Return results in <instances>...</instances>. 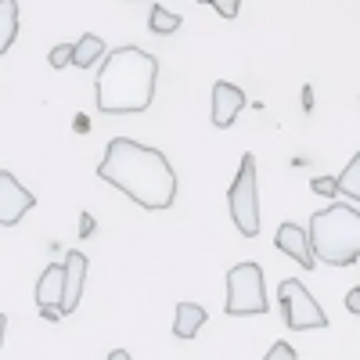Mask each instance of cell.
Wrapping results in <instances>:
<instances>
[{
  "mask_svg": "<svg viewBox=\"0 0 360 360\" xmlns=\"http://www.w3.org/2000/svg\"><path fill=\"white\" fill-rule=\"evenodd\" d=\"M303 112H314V86H303Z\"/></svg>",
  "mask_w": 360,
  "mask_h": 360,
  "instance_id": "obj_23",
  "label": "cell"
},
{
  "mask_svg": "<svg viewBox=\"0 0 360 360\" xmlns=\"http://www.w3.org/2000/svg\"><path fill=\"white\" fill-rule=\"evenodd\" d=\"M242 108H245V94H242V90H238L234 83H227V79H217L213 83V127L227 130Z\"/></svg>",
  "mask_w": 360,
  "mask_h": 360,
  "instance_id": "obj_9",
  "label": "cell"
},
{
  "mask_svg": "<svg viewBox=\"0 0 360 360\" xmlns=\"http://www.w3.org/2000/svg\"><path fill=\"white\" fill-rule=\"evenodd\" d=\"M317 195H339V176H314L310 184Z\"/></svg>",
  "mask_w": 360,
  "mask_h": 360,
  "instance_id": "obj_19",
  "label": "cell"
},
{
  "mask_svg": "<svg viewBox=\"0 0 360 360\" xmlns=\"http://www.w3.org/2000/svg\"><path fill=\"white\" fill-rule=\"evenodd\" d=\"M15 37H18V0H0V54H8Z\"/></svg>",
  "mask_w": 360,
  "mask_h": 360,
  "instance_id": "obj_14",
  "label": "cell"
},
{
  "mask_svg": "<svg viewBox=\"0 0 360 360\" xmlns=\"http://www.w3.org/2000/svg\"><path fill=\"white\" fill-rule=\"evenodd\" d=\"M278 307L285 314V324L292 332H314V328H328V314L321 303L307 292L303 281H281L278 285Z\"/></svg>",
  "mask_w": 360,
  "mask_h": 360,
  "instance_id": "obj_6",
  "label": "cell"
},
{
  "mask_svg": "<svg viewBox=\"0 0 360 360\" xmlns=\"http://www.w3.org/2000/svg\"><path fill=\"white\" fill-rule=\"evenodd\" d=\"M266 360H295V349L288 342H274L266 349Z\"/></svg>",
  "mask_w": 360,
  "mask_h": 360,
  "instance_id": "obj_20",
  "label": "cell"
},
{
  "mask_svg": "<svg viewBox=\"0 0 360 360\" xmlns=\"http://www.w3.org/2000/svg\"><path fill=\"white\" fill-rule=\"evenodd\" d=\"M310 249L317 263L349 266L360 259V213L346 202H335L310 217Z\"/></svg>",
  "mask_w": 360,
  "mask_h": 360,
  "instance_id": "obj_3",
  "label": "cell"
},
{
  "mask_svg": "<svg viewBox=\"0 0 360 360\" xmlns=\"http://www.w3.org/2000/svg\"><path fill=\"white\" fill-rule=\"evenodd\" d=\"M72 47H76V44H58V47H51L47 62H51L54 69H65V65H72Z\"/></svg>",
  "mask_w": 360,
  "mask_h": 360,
  "instance_id": "obj_17",
  "label": "cell"
},
{
  "mask_svg": "<svg viewBox=\"0 0 360 360\" xmlns=\"http://www.w3.org/2000/svg\"><path fill=\"white\" fill-rule=\"evenodd\" d=\"M155 76H159V58L148 54L134 44L108 51L98 69L94 83V101L105 115H134L152 108L155 98Z\"/></svg>",
  "mask_w": 360,
  "mask_h": 360,
  "instance_id": "obj_2",
  "label": "cell"
},
{
  "mask_svg": "<svg viewBox=\"0 0 360 360\" xmlns=\"http://www.w3.org/2000/svg\"><path fill=\"white\" fill-rule=\"evenodd\" d=\"M205 310L198 307V303H176V317H173V335L180 339V342H188V339H195L198 335V328L205 324Z\"/></svg>",
  "mask_w": 360,
  "mask_h": 360,
  "instance_id": "obj_12",
  "label": "cell"
},
{
  "mask_svg": "<svg viewBox=\"0 0 360 360\" xmlns=\"http://www.w3.org/2000/svg\"><path fill=\"white\" fill-rule=\"evenodd\" d=\"M33 205H37V195L25 191V188L18 184L15 173L0 169V224H4V227H15Z\"/></svg>",
  "mask_w": 360,
  "mask_h": 360,
  "instance_id": "obj_7",
  "label": "cell"
},
{
  "mask_svg": "<svg viewBox=\"0 0 360 360\" xmlns=\"http://www.w3.org/2000/svg\"><path fill=\"white\" fill-rule=\"evenodd\" d=\"M195 4H213L220 18H238V8H242V0H195Z\"/></svg>",
  "mask_w": 360,
  "mask_h": 360,
  "instance_id": "obj_18",
  "label": "cell"
},
{
  "mask_svg": "<svg viewBox=\"0 0 360 360\" xmlns=\"http://www.w3.org/2000/svg\"><path fill=\"white\" fill-rule=\"evenodd\" d=\"M346 310H349V314H360V285L346 292Z\"/></svg>",
  "mask_w": 360,
  "mask_h": 360,
  "instance_id": "obj_21",
  "label": "cell"
},
{
  "mask_svg": "<svg viewBox=\"0 0 360 360\" xmlns=\"http://www.w3.org/2000/svg\"><path fill=\"white\" fill-rule=\"evenodd\" d=\"M227 205H231V220L238 227V234L256 238L259 234V191H256V155L245 152L238 176L227 191Z\"/></svg>",
  "mask_w": 360,
  "mask_h": 360,
  "instance_id": "obj_4",
  "label": "cell"
},
{
  "mask_svg": "<svg viewBox=\"0 0 360 360\" xmlns=\"http://www.w3.org/2000/svg\"><path fill=\"white\" fill-rule=\"evenodd\" d=\"M40 317L44 321H62V310H58V307H40Z\"/></svg>",
  "mask_w": 360,
  "mask_h": 360,
  "instance_id": "obj_22",
  "label": "cell"
},
{
  "mask_svg": "<svg viewBox=\"0 0 360 360\" xmlns=\"http://www.w3.org/2000/svg\"><path fill=\"white\" fill-rule=\"evenodd\" d=\"M180 15H173L169 8H162V4H152V15H148V29L152 33H159V37H169V33H176L180 29Z\"/></svg>",
  "mask_w": 360,
  "mask_h": 360,
  "instance_id": "obj_15",
  "label": "cell"
},
{
  "mask_svg": "<svg viewBox=\"0 0 360 360\" xmlns=\"http://www.w3.org/2000/svg\"><path fill=\"white\" fill-rule=\"evenodd\" d=\"M98 176L144 209H169L176 198V173H173L169 159L159 148L137 144L130 137L108 141Z\"/></svg>",
  "mask_w": 360,
  "mask_h": 360,
  "instance_id": "obj_1",
  "label": "cell"
},
{
  "mask_svg": "<svg viewBox=\"0 0 360 360\" xmlns=\"http://www.w3.org/2000/svg\"><path fill=\"white\" fill-rule=\"evenodd\" d=\"M90 231H94V217H90V213H83V224H79V234H90Z\"/></svg>",
  "mask_w": 360,
  "mask_h": 360,
  "instance_id": "obj_24",
  "label": "cell"
},
{
  "mask_svg": "<svg viewBox=\"0 0 360 360\" xmlns=\"http://www.w3.org/2000/svg\"><path fill=\"white\" fill-rule=\"evenodd\" d=\"M4 339H8V314H0V346H4Z\"/></svg>",
  "mask_w": 360,
  "mask_h": 360,
  "instance_id": "obj_25",
  "label": "cell"
},
{
  "mask_svg": "<svg viewBox=\"0 0 360 360\" xmlns=\"http://www.w3.org/2000/svg\"><path fill=\"white\" fill-rule=\"evenodd\" d=\"M105 40L101 37H94V33H83L79 37V44L72 47V65L76 69H94L98 62H101V58H105Z\"/></svg>",
  "mask_w": 360,
  "mask_h": 360,
  "instance_id": "obj_13",
  "label": "cell"
},
{
  "mask_svg": "<svg viewBox=\"0 0 360 360\" xmlns=\"http://www.w3.org/2000/svg\"><path fill=\"white\" fill-rule=\"evenodd\" d=\"M274 245H278V252L292 256L303 270H314V266H317L314 249H310V234H307L303 227H299V224H281V227H278V234H274Z\"/></svg>",
  "mask_w": 360,
  "mask_h": 360,
  "instance_id": "obj_8",
  "label": "cell"
},
{
  "mask_svg": "<svg viewBox=\"0 0 360 360\" xmlns=\"http://www.w3.org/2000/svg\"><path fill=\"white\" fill-rule=\"evenodd\" d=\"M62 292H65V263L44 266V274L37 281V307H58Z\"/></svg>",
  "mask_w": 360,
  "mask_h": 360,
  "instance_id": "obj_11",
  "label": "cell"
},
{
  "mask_svg": "<svg viewBox=\"0 0 360 360\" xmlns=\"http://www.w3.org/2000/svg\"><path fill=\"white\" fill-rule=\"evenodd\" d=\"M83 281H86V256H83V252H69V256H65V292H62V303H58L62 317H69V314L79 307Z\"/></svg>",
  "mask_w": 360,
  "mask_h": 360,
  "instance_id": "obj_10",
  "label": "cell"
},
{
  "mask_svg": "<svg viewBox=\"0 0 360 360\" xmlns=\"http://www.w3.org/2000/svg\"><path fill=\"white\" fill-rule=\"evenodd\" d=\"M231 317H252L266 314V285H263V266L259 263H238L227 270V307Z\"/></svg>",
  "mask_w": 360,
  "mask_h": 360,
  "instance_id": "obj_5",
  "label": "cell"
},
{
  "mask_svg": "<svg viewBox=\"0 0 360 360\" xmlns=\"http://www.w3.org/2000/svg\"><path fill=\"white\" fill-rule=\"evenodd\" d=\"M339 195L360 202V152H356V155L349 159V166L339 173Z\"/></svg>",
  "mask_w": 360,
  "mask_h": 360,
  "instance_id": "obj_16",
  "label": "cell"
}]
</instances>
